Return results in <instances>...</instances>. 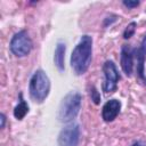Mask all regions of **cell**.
<instances>
[{"mask_svg":"<svg viewBox=\"0 0 146 146\" xmlns=\"http://www.w3.org/2000/svg\"><path fill=\"white\" fill-rule=\"evenodd\" d=\"M29 113V105L22 98V95H19V103L14 108V116L17 120L24 119V116Z\"/></svg>","mask_w":146,"mask_h":146,"instance_id":"cell-11","label":"cell"},{"mask_svg":"<svg viewBox=\"0 0 146 146\" xmlns=\"http://www.w3.org/2000/svg\"><path fill=\"white\" fill-rule=\"evenodd\" d=\"M136 58H137V73L138 76L143 80V82L146 84V76H145V71H144V64H145V58H146V35L144 36L140 46L135 49Z\"/></svg>","mask_w":146,"mask_h":146,"instance_id":"cell-9","label":"cell"},{"mask_svg":"<svg viewBox=\"0 0 146 146\" xmlns=\"http://www.w3.org/2000/svg\"><path fill=\"white\" fill-rule=\"evenodd\" d=\"M121 110V102L117 99L107 100L102 108V117L105 122H112L119 115Z\"/></svg>","mask_w":146,"mask_h":146,"instance_id":"cell-8","label":"cell"},{"mask_svg":"<svg viewBox=\"0 0 146 146\" xmlns=\"http://www.w3.org/2000/svg\"><path fill=\"white\" fill-rule=\"evenodd\" d=\"M92 56V38L90 35H83L71 55V67L75 74L81 75L87 72L91 63Z\"/></svg>","mask_w":146,"mask_h":146,"instance_id":"cell-1","label":"cell"},{"mask_svg":"<svg viewBox=\"0 0 146 146\" xmlns=\"http://www.w3.org/2000/svg\"><path fill=\"white\" fill-rule=\"evenodd\" d=\"M32 40L26 31H19L10 40V51L17 57H24L32 50Z\"/></svg>","mask_w":146,"mask_h":146,"instance_id":"cell-4","label":"cell"},{"mask_svg":"<svg viewBox=\"0 0 146 146\" xmlns=\"http://www.w3.org/2000/svg\"><path fill=\"white\" fill-rule=\"evenodd\" d=\"M58 146H78L80 141V127L76 123L67 124L58 135Z\"/></svg>","mask_w":146,"mask_h":146,"instance_id":"cell-6","label":"cell"},{"mask_svg":"<svg viewBox=\"0 0 146 146\" xmlns=\"http://www.w3.org/2000/svg\"><path fill=\"white\" fill-rule=\"evenodd\" d=\"M90 96H91V100L96 105L99 104V102H100V95H99V92L97 91V89L95 87H91V89H90Z\"/></svg>","mask_w":146,"mask_h":146,"instance_id":"cell-13","label":"cell"},{"mask_svg":"<svg viewBox=\"0 0 146 146\" xmlns=\"http://www.w3.org/2000/svg\"><path fill=\"white\" fill-rule=\"evenodd\" d=\"M133 55L135 50L130 46H122L121 48V56H120V64L122 71L127 76H130L133 70Z\"/></svg>","mask_w":146,"mask_h":146,"instance_id":"cell-7","label":"cell"},{"mask_svg":"<svg viewBox=\"0 0 146 146\" xmlns=\"http://www.w3.org/2000/svg\"><path fill=\"white\" fill-rule=\"evenodd\" d=\"M103 72L105 75V81L103 83V90L108 94L113 92L117 88V81L120 79L117 68L113 60H106L103 65Z\"/></svg>","mask_w":146,"mask_h":146,"instance_id":"cell-5","label":"cell"},{"mask_svg":"<svg viewBox=\"0 0 146 146\" xmlns=\"http://www.w3.org/2000/svg\"><path fill=\"white\" fill-rule=\"evenodd\" d=\"M65 51H66V46L63 42H58L55 49V54H54V62L56 67L58 68V71L63 72L65 70L64 66V59H65Z\"/></svg>","mask_w":146,"mask_h":146,"instance_id":"cell-10","label":"cell"},{"mask_svg":"<svg viewBox=\"0 0 146 146\" xmlns=\"http://www.w3.org/2000/svg\"><path fill=\"white\" fill-rule=\"evenodd\" d=\"M132 146H144V145H141L140 143H135V144H132Z\"/></svg>","mask_w":146,"mask_h":146,"instance_id":"cell-16","label":"cell"},{"mask_svg":"<svg viewBox=\"0 0 146 146\" xmlns=\"http://www.w3.org/2000/svg\"><path fill=\"white\" fill-rule=\"evenodd\" d=\"M29 91L30 97L36 103H42L48 97L50 91V80L46 72L38 70L33 73L30 79Z\"/></svg>","mask_w":146,"mask_h":146,"instance_id":"cell-2","label":"cell"},{"mask_svg":"<svg viewBox=\"0 0 146 146\" xmlns=\"http://www.w3.org/2000/svg\"><path fill=\"white\" fill-rule=\"evenodd\" d=\"M123 5L125 6V7H128V8H135V7H137L138 5H139V1H131V0H124L123 1Z\"/></svg>","mask_w":146,"mask_h":146,"instance_id":"cell-14","label":"cell"},{"mask_svg":"<svg viewBox=\"0 0 146 146\" xmlns=\"http://www.w3.org/2000/svg\"><path fill=\"white\" fill-rule=\"evenodd\" d=\"M81 102H82L81 94H79V92L67 94L63 98L60 106H59V111H58L59 121L65 122V123L72 122L80 112Z\"/></svg>","mask_w":146,"mask_h":146,"instance_id":"cell-3","label":"cell"},{"mask_svg":"<svg viewBox=\"0 0 146 146\" xmlns=\"http://www.w3.org/2000/svg\"><path fill=\"white\" fill-rule=\"evenodd\" d=\"M0 120H1V124H0V128H5V123H6V116L3 113L0 114Z\"/></svg>","mask_w":146,"mask_h":146,"instance_id":"cell-15","label":"cell"},{"mask_svg":"<svg viewBox=\"0 0 146 146\" xmlns=\"http://www.w3.org/2000/svg\"><path fill=\"white\" fill-rule=\"evenodd\" d=\"M136 27H137V23L136 22H131L124 30L123 32V38L124 39H130L133 34H135V31H136Z\"/></svg>","mask_w":146,"mask_h":146,"instance_id":"cell-12","label":"cell"}]
</instances>
